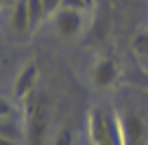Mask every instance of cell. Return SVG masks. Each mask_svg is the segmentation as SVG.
Instances as JSON below:
<instances>
[{"label": "cell", "mask_w": 148, "mask_h": 145, "mask_svg": "<svg viewBox=\"0 0 148 145\" xmlns=\"http://www.w3.org/2000/svg\"><path fill=\"white\" fill-rule=\"evenodd\" d=\"M137 85L144 91H148V67H144V65L137 67Z\"/></svg>", "instance_id": "cell-14"}, {"label": "cell", "mask_w": 148, "mask_h": 145, "mask_svg": "<svg viewBox=\"0 0 148 145\" xmlns=\"http://www.w3.org/2000/svg\"><path fill=\"white\" fill-rule=\"evenodd\" d=\"M28 2V11H31V18H33V24L35 28L42 24V20L46 18L44 15V7H42V0H26Z\"/></svg>", "instance_id": "cell-10"}, {"label": "cell", "mask_w": 148, "mask_h": 145, "mask_svg": "<svg viewBox=\"0 0 148 145\" xmlns=\"http://www.w3.org/2000/svg\"><path fill=\"white\" fill-rule=\"evenodd\" d=\"M118 78H120V67L111 56H100L92 67V80L98 89L107 91L111 87H116Z\"/></svg>", "instance_id": "cell-6"}, {"label": "cell", "mask_w": 148, "mask_h": 145, "mask_svg": "<svg viewBox=\"0 0 148 145\" xmlns=\"http://www.w3.org/2000/svg\"><path fill=\"white\" fill-rule=\"evenodd\" d=\"M15 0H0V7H13Z\"/></svg>", "instance_id": "cell-16"}, {"label": "cell", "mask_w": 148, "mask_h": 145, "mask_svg": "<svg viewBox=\"0 0 148 145\" xmlns=\"http://www.w3.org/2000/svg\"><path fill=\"white\" fill-rule=\"evenodd\" d=\"M24 104V139L26 145H46L50 132V102L44 93L28 95Z\"/></svg>", "instance_id": "cell-1"}, {"label": "cell", "mask_w": 148, "mask_h": 145, "mask_svg": "<svg viewBox=\"0 0 148 145\" xmlns=\"http://www.w3.org/2000/svg\"><path fill=\"white\" fill-rule=\"evenodd\" d=\"M50 145H76V136H74V132L70 130V128H61L55 134V139H52Z\"/></svg>", "instance_id": "cell-9"}, {"label": "cell", "mask_w": 148, "mask_h": 145, "mask_svg": "<svg viewBox=\"0 0 148 145\" xmlns=\"http://www.w3.org/2000/svg\"><path fill=\"white\" fill-rule=\"evenodd\" d=\"M13 115H18V110H15V104L9 100V98L0 95V119L13 117Z\"/></svg>", "instance_id": "cell-12"}, {"label": "cell", "mask_w": 148, "mask_h": 145, "mask_svg": "<svg viewBox=\"0 0 148 145\" xmlns=\"http://www.w3.org/2000/svg\"><path fill=\"white\" fill-rule=\"evenodd\" d=\"M85 26V13L76 9H68V7H61L55 13V30L59 37L63 39H74L79 37L81 30Z\"/></svg>", "instance_id": "cell-4"}, {"label": "cell", "mask_w": 148, "mask_h": 145, "mask_svg": "<svg viewBox=\"0 0 148 145\" xmlns=\"http://www.w3.org/2000/svg\"><path fill=\"white\" fill-rule=\"evenodd\" d=\"M37 80H39V67H37L35 61H28L13 80V98L20 100V102H24L28 95L35 93Z\"/></svg>", "instance_id": "cell-7"}, {"label": "cell", "mask_w": 148, "mask_h": 145, "mask_svg": "<svg viewBox=\"0 0 148 145\" xmlns=\"http://www.w3.org/2000/svg\"><path fill=\"white\" fill-rule=\"evenodd\" d=\"M94 5H96V0H63V7H68V9H76V11H81V13L92 11Z\"/></svg>", "instance_id": "cell-11"}, {"label": "cell", "mask_w": 148, "mask_h": 145, "mask_svg": "<svg viewBox=\"0 0 148 145\" xmlns=\"http://www.w3.org/2000/svg\"><path fill=\"white\" fill-rule=\"evenodd\" d=\"M9 28H11L15 39H26L31 35V30L35 28L26 0H15L13 2L11 13H9Z\"/></svg>", "instance_id": "cell-5"}, {"label": "cell", "mask_w": 148, "mask_h": 145, "mask_svg": "<svg viewBox=\"0 0 148 145\" xmlns=\"http://www.w3.org/2000/svg\"><path fill=\"white\" fill-rule=\"evenodd\" d=\"M42 7H44V15H52L63 7V0H42Z\"/></svg>", "instance_id": "cell-13"}, {"label": "cell", "mask_w": 148, "mask_h": 145, "mask_svg": "<svg viewBox=\"0 0 148 145\" xmlns=\"http://www.w3.org/2000/svg\"><path fill=\"white\" fill-rule=\"evenodd\" d=\"M124 145H148V119L137 110L120 113Z\"/></svg>", "instance_id": "cell-3"}, {"label": "cell", "mask_w": 148, "mask_h": 145, "mask_svg": "<svg viewBox=\"0 0 148 145\" xmlns=\"http://www.w3.org/2000/svg\"><path fill=\"white\" fill-rule=\"evenodd\" d=\"M87 136L92 145H124L120 113L107 106H94L87 113Z\"/></svg>", "instance_id": "cell-2"}, {"label": "cell", "mask_w": 148, "mask_h": 145, "mask_svg": "<svg viewBox=\"0 0 148 145\" xmlns=\"http://www.w3.org/2000/svg\"><path fill=\"white\" fill-rule=\"evenodd\" d=\"M133 54L137 56L142 63H148V30L139 33L133 39Z\"/></svg>", "instance_id": "cell-8"}, {"label": "cell", "mask_w": 148, "mask_h": 145, "mask_svg": "<svg viewBox=\"0 0 148 145\" xmlns=\"http://www.w3.org/2000/svg\"><path fill=\"white\" fill-rule=\"evenodd\" d=\"M0 145H22L18 139H13V136H2L0 134Z\"/></svg>", "instance_id": "cell-15"}]
</instances>
